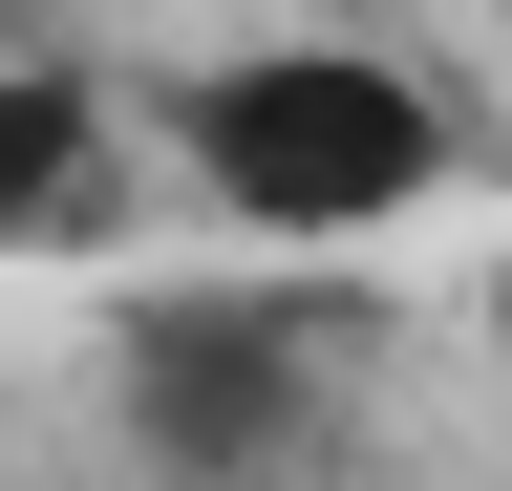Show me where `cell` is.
I'll return each instance as SVG.
<instances>
[{
	"label": "cell",
	"mask_w": 512,
	"mask_h": 491,
	"mask_svg": "<svg viewBox=\"0 0 512 491\" xmlns=\"http://www.w3.org/2000/svg\"><path fill=\"white\" fill-rule=\"evenodd\" d=\"M299 363H320V299H235V278L128 299V406H150L171 470H256V449H299Z\"/></svg>",
	"instance_id": "obj_2"
},
{
	"label": "cell",
	"mask_w": 512,
	"mask_h": 491,
	"mask_svg": "<svg viewBox=\"0 0 512 491\" xmlns=\"http://www.w3.org/2000/svg\"><path fill=\"white\" fill-rule=\"evenodd\" d=\"M128 214V107L107 65H0V257H86Z\"/></svg>",
	"instance_id": "obj_3"
},
{
	"label": "cell",
	"mask_w": 512,
	"mask_h": 491,
	"mask_svg": "<svg viewBox=\"0 0 512 491\" xmlns=\"http://www.w3.org/2000/svg\"><path fill=\"white\" fill-rule=\"evenodd\" d=\"M171 193L256 235V257H363V235H406L448 171H470V129H448V86L406 65V43H214V65H171L150 107Z\"/></svg>",
	"instance_id": "obj_1"
},
{
	"label": "cell",
	"mask_w": 512,
	"mask_h": 491,
	"mask_svg": "<svg viewBox=\"0 0 512 491\" xmlns=\"http://www.w3.org/2000/svg\"><path fill=\"white\" fill-rule=\"evenodd\" d=\"M491 406H512V257H491Z\"/></svg>",
	"instance_id": "obj_4"
}]
</instances>
